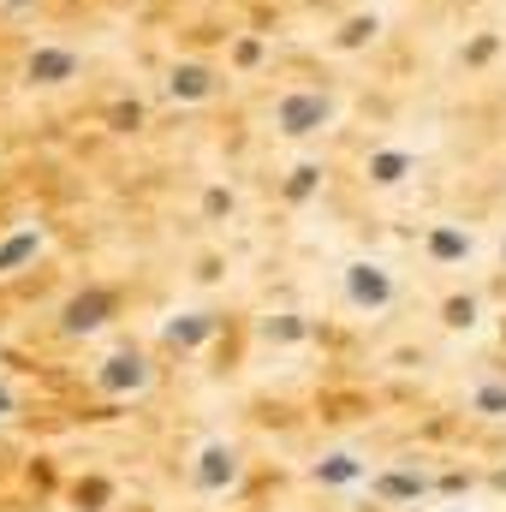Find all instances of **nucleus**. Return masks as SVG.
Listing matches in <instances>:
<instances>
[{
    "label": "nucleus",
    "mask_w": 506,
    "mask_h": 512,
    "mask_svg": "<svg viewBox=\"0 0 506 512\" xmlns=\"http://www.w3.org/2000/svg\"><path fill=\"white\" fill-rule=\"evenodd\" d=\"M233 60H239V66H256V60H262V42H256V36H245V42L233 48Z\"/></svg>",
    "instance_id": "obj_19"
},
{
    "label": "nucleus",
    "mask_w": 506,
    "mask_h": 512,
    "mask_svg": "<svg viewBox=\"0 0 506 512\" xmlns=\"http://www.w3.org/2000/svg\"><path fill=\"white\" fill-rule=\"evenodd\" d=\"M381 495H387V501H417V495H423V477H405V471H399V477H381Z\"/></svg>",
    "instance_id": "obj_14"
},
{
    "label": "nucleus",
    "mask_w": 506,
    "mask_h": 512,
    "mask_svg": "<svg viewBox=\"0 0 506 512\" xmlns=\"http://www.w3.org/2000/svg\"><path fill=\"white\" fill-rule=\"evenodd\" d=\"M376 36V18H346V30H340V48H364Z\"/></svg>",
    "instance_id": "obj_15"
},
{
    "label": "nucleus",
    "mask_w": 506,
    "mask_h": 512,
    "mask_svg": "<svg viewBox=\"0 0 506 512\" xmlns=\"http://www.w3.org/2000/svg\"><path fill=\"white\" fill-rule=\"evenodd\" d=\"M233 471H239L233 447H209L203 465H197V483H203V489H221V483H233Z\"/></svg>",
    "instance_id": "obj_6"
},
{
    "label": "nucleus",
    "mask_w": 506,
    "mask_h": 512,
    "mask_svg": "<svg viewBox=\"0 0 506 512\" xmlns=\"http://www.w3.org/2000/svg\"><path fill=\"white\" fill-rule=\"evenodd\" d=\"M203 209H209V215H227V209H233V197H227V191H209V197H203Z\"/></svg>",
    "instance_id": "obj_20"
},
{
    "label": "nucleus",
    "mask_w": 506,
    "mask_h": 512,
    "mask_svg": "<svg viewBox=\"0 0 506 512\" xmlns=\"http://www.w3.org/2000/svg\"><path fill=\"white\" fill-rule=\"evenodd\" d=\"M209 328H215L209 316H191V322H173L167 340H173V346H197V340H209Z\"/></svg>",
    "instance_id": "obj_12"
},
{
    "label": "nucleus",
    "mask_w": 506,
    "mask_h": 512,
    "mask_svg": "<svg viewBox=\"0 0 506 512\" xmlns=\"http://www.w3.org/2000/svg\"><path fill=\"white\" fill-rule=\"evenodd\" d=\"M0 411H12V393H6V387H0Z\"/></svg>",
    "instance_id": "obj_21"
},
{
    "label": "nucleus",
    "mask_w": 506,
    "mask_h": 512,
    "mask_svg": "<svg viewBox=\"0 0 506 512\" xmlns=\"http://www.w3.org/2000/svg\"><path fill=\"white\" fill-rule=\"evenodd\" d=\"M114 316V292H102V286H90V292H78L72 304H66V328L72 334H90V328H102Z\"/></svg>",
    "instance_id": "obj_4"
},
{
    "label": "nucleus",
    "mask_w": 506,
    "mask_h": 512,
    "mask_svg": "<svg viewBox=\"0 0 506 512\" xmlns=\"http://www.w3.org/2000/svg\"><path fill=\"white\" fill-rule=\"evenodd\" d=\"M167 90H173V102H203V96L215 90V72H209V66H197V60H185V66H173Z\"/></svg>",
    "instance_id": "obj_5"
},
{
    "label": "nucleus",
    "mask_w": 506,
    "mask_h": 512,
    "mask_svg": "<svg viewBox=\"0 0 506 512\" xmlns=\"http://www.w3.org/2000/svg\"><path fill=\"white\" fill-rule=\"evenodd\" d=\"M316 477H322V483H352V477H364V471H358V459H346V453H340V459H322V465H316Z\"/></svg>",
    "instance_id": "obj_13"
},
{
    "label": "nucleus",
    "mask_w": 506,
    "mask_h": 512,
    "mask_svg": "<svg viewBox=\"0 0 506 512\" xmlns=\"http://www.w3.org/2000/svg\"><path fill=\"white\" fill-rule=\"evenodd\" d=\"M0 6H36V0H0Z\"/></svg>",
    "instance_id": "obj_22"
},
{
    "label": "nucleus",
    "mask_w": 506,
    "mask_h": 512,
    "mask_svg": "<svg viewBox=\"0 0 506 512\" xmlns=\"http://www.w3.org/2000/svg\"><path fill=\"white\" fill-rule=\"evenodd\" d=\"M477 411H506V387H477Z\"/></svg>",
    "instance_id": "obj_18"
},
{
    "label": "nucleus",
    "mask_w": 506,
    "mask_h": 512,
    "mask_svg": "<svg viewBox=\"0 0 506 512\" xmlns=\"http://www.w3.org/2000/svg\"><path fill=\"white\" fill-rule=\"evenodd\" d=\"M346 292H352V304H364V310H387V304H393V280L381 274L376 262H352V268H346Z\"/></svg>",
    "instance_id": "obj_2"
},
{
    "label": "nucleus",
    "mask_w": 506,
    "mask_h": 512,
    "mask_svg": "<svg viewBox=\"0 0 506 512\" xmlns=\"http://www.w3.org/2000/svg\"><path fill=\"white\" fill-rule=\"evenodd\" d=\"M334 120V102L322 96V90H292V96H280V108H274V126L286 131V137H310V131H322Z\"/></svg>",
    "instance_id": "obj_1"
},
{
    "label": "nucleus",
    "mask_w": 506,
    "mask_h": 512,
    "mask_svg": "<svg viewBox=\"0 0 506 512\" xmlns=\"http://www.w3.org/2000/svg\"><path fill=\"white\" fill-rule=\"evenodd\" d=\"M405 173H411V155H405V149H376V155H370V179H376V185H399Z\"/></svg>",
    "instance_id": "obj_9"
},
{
    "label": "nucleus",
    "mask_w": 506,
    "mask_h": 512,
    "mask_svg": "<svg viewBox=\"0 0 506 512\" xmlns=\"http://www.w3.org/2000/svg\"><path fill=\"white\" fill-rule=\"evenodd\" d=\"M108 120H114V131H137V126H143V108H137V102H120Z\"/></svg>",
    "instance_id": "obj_17"
},
{
    "label": "nucleus",
    "mask_w": 506,
    "mask_h": 512,
    "mask_svg": "<svg viewBox=\"0 0 506 512\" xmlns=\"http://www.w3.org/2000/svg\"><path fill=\"white\" fill-rule=\"evenodd\" d=\"M78 66H84V60H78L72 48H36V54L24 60V78H30V84H66V78H78Z\"/></svg>",
    "instance_id": "obj_3"
},
{
    "label": "nucleus",
    "mask_w": 506,
    "mask_h": 512,
    "mask_svg": "<svg viewBox=\"0 0 506 512\" xmlns=\"http://www.w3.org/2000/svg\"><path fill=\"white\" fill-rule=\"evenodd\" d=\"M447 322H453V328H471V322H477V298H453V304H447Z\"/></svg>",
    "instance_id": "obj_16"
},
{
    "label": "nucleus",
    "mask_w": 506,
    "mask_h": 512,
    "mask_svg": "<svg viewBox=\"0 0 506 512\" xmlns=\"http://www.w3.org/2000/svg\"><path fill=\"white\" fill-rule=\"evenodd\" d=\"M316 185H322V167H316V161H304V167H292V179H286V197H292V203H304Z\"/></svg>",
    "instance_id": "obj_11"
},
{
    "label": "nucleus",
    "mask_w": 506,
    "mask_h": 512,
    "mask_svg": "<svg viewBox=\"0 0 506 512\" xmlns=\"http://www.w3.org/2000/svg\"><path fill=\"white\" fill-rule=\"evenodd\" d=\"M429 256H435V262H465V256H471V233L435 227V233H429Z\"/></svg>",
    "instance_id": "obj_7"
},
{
    "label": "nucleus",
    "mask_w": 506,
    "mask_h": 512,
    "mask_svg": "<svg viewBox=\"0 0 506 512\" xmlns=\"http://www.w3.org/2000/svg\"><path fill=\"white\" fill-rule=\"evenodd\" d=\"M36 251H42V233H36V227H24V233H12V239L0 245V274H12L18 262H30Z\"/></svg>",
    "instance_id": "obj_10"
},
{
    "label": "nucleus",
    "mask_w": 506,
    "mask_h": 512,
    "mask_svg": "<svg viewBox=\"0 0 506 512\" xmlns=\"http://www.w3.org/2000/svg\"><path fill=\"white\" fill-rule=\"evenodd\" d=\"M143 358H108V370H102V387L108 393H126V387H143Z\"/></svg>",
    "instance_id": "obj_8"
}]
</instances>
